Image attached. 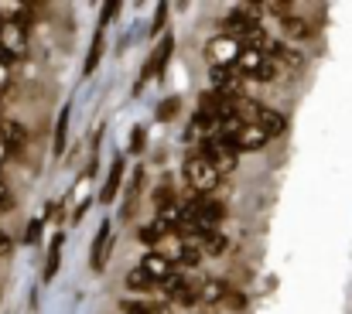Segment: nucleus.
Listing matches in <instances>:
<instances>
[{
    "label": "nucleus",
    "mask_w": 352,
    "mask_h": 314,
    "mask_svg": "<svg viewBox=\"0 0 352 314\" xmlns=\"http://www.w3.org/2000/svg\"><path fill=\"white\" fill-rule=\"evenodd\" d=\"M199 243H202V249H206V253H212V256L226 253V236H223L219 229H209V232H202V236H199Z\"/></svg>",
    "instance_id": "obj_14"
},
{
    "label": "nucleus",
    "mask_w": 352,
    "mask_h": 314,
    "mask_svg": "<svg viewBox=\"0 0 352 314\" xmlns=\"http://www.w3.org/2000/svg\"><path fill=\"white\" fill-rule=\"evenodd\" d=\"M140 267H144V273H147L154 284H164V280H171V277H175V263H171V260H164L161 253H147V256L140 260Z\"/></svg>",
    "instance_id": "obj_8"
},
{
    "label": "nucleus",
    "mask_w": 352,
    "mask_h": 314,
    "mask_svg": "<svg viewBox=\"0 0 352 314\" xmlns=\"http://www.w3.org/2000/svg\"><path fill=\"white\" fill-rule=\"evenodd\" d=\"M161 232H168V225L161 222V218H154L151 225H140V232H137V239L147 246V249H154L157 246V239H161Z\"/></svg>",
    "instance_id": "obj_13"
},
{
    "label": "nucleus",
    "mask_w": 352,
    "mask_h": 314,
    "mask_svg": "<svg viewBox=\"0 0 352 314\" xmlns=\"http://www.w3.org/2000/svg\"><path fill=\"white\" fill-rule=\"evenodd\" d=\"M154 280L144 273V267H137V270H130V277H126V287L130 291H144V287H151Z\"/></svg>",
    "instance_id": "obj_21"
},
{
    "label": "nucleus",
    "mask_w": 352,
    "mask_h": 314,
    "mask_svg": "<svg viewBox=\"0 0 352 314\" xmlns=\"http://www.w3.org/2000/svg\"><path fill=\"white\" fill-rule=\"evenodd\" d=\"M267 140H270V137H267L256 123H243V126L236 130V137L230 140V144H233L236 150H260Z\"/></svg>",
    "instance_id": "obj_7"
},
{
    "label": "nucleus",
    "mask_w": 352,
    "mask_h": 314,
    "mask_svg": "<svg viewBox=\"0 0 352 314\" xmlns=\"http://www.w3.org/2000/svg\"><path fill=\"white\" fill-rule=\"evenodd\" d=\"M209 55L216 58V65H236L239 55H243V45L236 38H230V34H219V38L209 41Z\"/></svg>",
    "instance_id": "obj_6"
},
{
    "label": "nucleus",
    "mask_w": 352,
    "mask_h": 314,
    "mask_svg": "<svg viewBox=\"0 0 352 314\" xmlns=\"http://www.w3.org/2000/svg\"><path fill=\"white\" fill-rule=\"evenodd\" d=\"M185 181L192 185V192H195V195H209V192L219 185V171H216L202 154H195V157H188V161H185Z\"/></svg>",
    "instance_id": "obj_2"
},
{
    "label": "nucleus",
    "mask_w": 352,
    "mask_h": 314,
    "mask_svg": "<svg viewBox=\"0 0 352 314\" xmlns=\"http://www.w3.org/2000/svg\"><path fill=\"white\" fill-rule=\"evenodd\" d=\"M113 14H120V0H107L103 3V17H100V27H107L113 21Z\"/></svg>",
    "instance_id": "obj_23"
},
{
    "label": "nucleus",
    "mask_w": 352,
    "mask_h": 314,
    "mask_svg": "<svg viewBox=\"0 0 352 314\" xmlns=\"http://www.w3.org/2000/svg\"><path fill=\"white\" fill-rule=\"evenodd\" d=\"M154 205H157V212L178 209V205H175V188H171V185H161V188L154 192Z\"/></svg>",
    "instance_id": "obj_20"
},
{
    "label": "nucleus",
    "mask_w": 352,
    "mask_h": 314,
    "mask_svg": "<svg viewBox=\"0 0 352 314\" xmlns=\"http://www.w3.org/2000/svg\"><path fill=\"white\" fill-rule=\"evenodd\" d=\"M260 27V17H256V7H236L226 14V34L236 38L243 45V38H250L253 31Z\"/></svg>",
    "instance_id": "obj_4"
},
{
    "label": "nucleus",
    "mask_w": 352,
    "mask_h": 314,
    "mask_svg": "<svg viewBox=\"0 0 352 314\" xmlns=\"http://www.w3.org/2000/svg\"><path fill=\"white\" fill-rule=\"evenodd\" d=\"M62 243H65V236L58 232V236L52 239V246H48V260H45V280H52V277L58 273V256H62Z\"/></svg>",
    "instance_id": "obj_15"
},
{
    "label": "nucleus",
    "mask_w": 352,
    "mask_h": 314,
    "mask_svg": "<svg viewBox=\"0 0 352 314\" xmlns=\"http://www.w3.org/2000/svg\"><path fill=\"white\" fill-rule=\"evenodd\" d=\"M10 58H14V55H10V52H7V48H3V45H0V65H7V62H10Z\"/></svg>",
    "instance_id": "obj_27"
},
{
    "label": "nucleus",
    "mask_w": 352,
    "mask_h": 314,
    "mask_svg": "<svg viewBox=\"0 0 352 314\" xmlns=\"http://www.w3.org/2000/svg\"><path fill=\"white\" fill-rule=\"evenodd\" d=\"M256 126L267 133V137H280L287 130V116L270 109V106H256Z\"/></svg>",
    "instance_id": "obj_9"
},
{
    "label": "nucleus",
    "mask_w": 352,
    "mask_h": 314,
    "mask_svg": "<svg viewBox=\"0 0 352 314\" xmlns=\"http://www.w3.org/2000/svg\"><path fill=\"white\" fill-rule=\"evenodd\" d=\"M144 144H147V130L144 126H133V133H130V154H140Z\"/></svg>",
    "instance_id": "obj_22"
},
{
    "label": "nucleus",
    "mask_w": 352,
    "mask_h": 314,
    "mask_svg": "<svg viewBox=\"0 0 352 314\" xmlns=\"http://www.w3.org/2000/svg\"><path fill=\"white\" fill-rule=\"evenodd\" d=\"M3 202H7V185L0 181V205H3Z\"/></svg>",
    "instance_id": "obj_30"
},
{
    "label": "nucleus",
    "mask_w": 352,
    "mask_h": 314,
    "mask_svg": "<svg viewBox=\"0 0 352 314\" xmlns=\"http://www.w3.org/2000/svg\"><path fill=\"white\" fill-rule=\"evenodd\" d=\"M199 260H202V246L199 243H185L182 253H178V263L182 267H199Z\"/></svg>",
    "instance_id": "obj_19"
},
{
    "label": "nucleus",
    "mask_w": 352,
    "mask_h": 314,
    "mask_svg": "<svg viewBox=\"0 0 352 314\" xmlns=\"http://www.w3.org/2000/svg\"><path fill=\"white\" fill-rule=\"evenodd\" d=\"M107 253H110V222H103L96 229V239H93V270L96 273L107 267Z\"/></svg>",
    "instance_id": "obj_10"
},
{
    "label": "nucleus",
    "mask_w": 352,
    "mask_h": 314,
    "mask_svg": "<svg viewBox=\"0 0 352 314\" xmlns=\"http://www.w3.org/2000/svg\"><path fill=\"white\" fill-rule=\"evenodd\" d=\"M41 225H45V218H34V222H28V236H24V239H28L31 246L41 239Z\"/></svg>",
    "instance_id": "obj_24"
},
{
    "label": "nucleus",
    "mask_w": 352,
    "mask_h": 314,
    "mask_svg": "<svg viewBox=\"0 0 352 314\" xmlns=\"http://www.w3.org/2000/svg\"><path fill=\"white\" fill-rule=\"evenodd\" d=\"M0 31H3V17H0Z\"/></svg>",
    "instance_id": "obj_32"
},
{
    "label": "nucleus",
    "mask_w": 352,
    "mask_h": 314,
    "mask_svg": "<svg viewBox=\"0 0 352 314\" xmlns=\"http://www.w3.org/2000/svg\"><path fill=\"white\" fill-rule=\"evenodd\" d=\"M65 137H69V109H62L55 120V157L65 154Z\"/></svg>",
    "instance_id": "obj_16"
},
{
    "label": "nucleus",
    "mask_w": 352,
    "mask_h": 314,
    "mask_svg": "<svg viewBox=\"0 0 352 314\" xmlns=\"http://www.w3.org/2000/svg\"><path fill=\"white\" fill-rule=\"evenodd\" d=\"M164 17H168V3H157V14H154V24H151V31H161Z\"/></svg>",
    "instance_id": "obj_26"
},
{
    "label": "nucleus",
    "mask_w": 352,
    "mask_h": 314,
    "mask_svg": "<svg viewBox=\"0 0 352 314\" xmlns=\"http://www.w3.org/2000/svg\"><path fill=\"white\" fill-rule=\"evenodd\" d=\"M120 185H123V161L117 157V161L110 164V178H107V185H103V192H100V202H103V205H110V202L117 199Z\"/></svg>",
    "instance_id": "obj_11"
},
{
    "label": "nucleus",
    "mask_w": 352,
    "mask_h": 314,
    "mask_svg": "<svg viewBox=\"0 0 352 314\" xmlns=\"http://www.w3.org/2000/svg\"><path fill=\"white\" fill-rule=\"evenodd\" d=\"M236 69H239L243 79H256V82H270L277 76V62L267 52H256V48H243Z\"/></svg>",
    "instance_id": "obj_1"
},
{
    "label": "nucleus",
    "mask_w": 352,
    "mask_h": 314,
    "mask_svg": "<svg viewBox=\"0 0 352 314\" xmlns=\"http://www.w3.org/2000/svg\"><path fill=\"white\" fill-rule=\"evenodd\" d=\"M171 52H175V34H164V38L157 41V48H154V55H151V62L144 65V72H140V82H137V89H140L144 82H151V79H157V76L164 72V65H168V58H171Z\"/></svg>",
    "instance_id": "obj_5"
},
{
    "label": "nucleus",
    "mask_w": 352,
    "mask_h": 314,
    "mask_svg": "<svg viewBox=\"0 0 352 314\" xmlns=\"http://www.w3.org/2000/svg\"><path fill=\"white\" fill-rule=\"evenodd\" d=\"M0 140L10 147V154H14V150H21V144H24V126H21V123H3Z\"/></svg>",
    "instance_id": "obj_17"
},
{
    "label": "nucleus",
    "mask_w": 352,
    "mask_h": 314,
    "mask_svg": "<svg viewBox=\"0 0 352 314\" xmlns=\"http://www.w3.org/2000/svg\"><path fill=\"white\" fill-rule=\"evenodd\" d=\"M100 58H103V27H100V31H96V38H93V52L86 55L82 72H86V76H93V72H96V65H100Z\"/></svg>",
    "instance_id": "obj_18"
},
{
    "label": "nucleus",
    "mask_w": 352,
    "mask_h": 314,
    "mask_svg": "<svg viewBox=\"0 0 352 314\" xmlns=\"http://www.w3.org/2000/svg\"><path fill=\"white\" fill-rule=\"evenodd\" d=\"M226 294H230V287L223 280H206L202 291H199V301L202 304H219V301H226Z\"/></svg>",
    "instance_id": "obj_12"
},
{
    "label": "nucleus",
    "mask_w": 352,
    "mask_h": 314,
    "mask_svg": "<svg viewBox=\"0 0 352 314\" xmlns=\"http://www.w3.org/2000/svg\"><path fill=\"white\" fill-rule=\"evenodd\" d=\"M0 249H10V239H7L3 232H0Z\"/></svg>",
    "instance_id": "obj_29"
},
{
    "label": "nucleus",
    "mask_w": 352,
    "mask_h": 314,
    "mask_svg": "<svg viewBox=\"0 0 352 314\" xmlns=\"http://www.w3.org/2000/svg\"><path fill=\"white\" fill-rule=\"evenodd\" d=\"M175 113H178V100L171 96V100H164V103H161V109H157V120H171Z\"/></svg>",
    "instance_id": "obj_25"
},
{
    "label": "nucleus",
    "mask_w": 352,
    "mask_h": 314,
    "mask_svg": "<svg viewBox=\"0 0 352 314\" xmlns=\"http://www.w3.org/2000/svg\"><path fill=\"white\" fill-rule=\"evenodd\" d=\"M3 82H7V72H3V65H0V86H3Z\"/></svg>",
    "instance_id": "obj_31"
},
{
    "label": "nucleus",
    "mask_w": 352,
    "mask_h": 314,
    "mask_svg": "<svg viewBox=\"0 0 352 314\" xmlns=\"http://www.w3.org/2000/svg\"><path fill=\"white\" fill-rule=\"evenodd\" d=\"M7 157H10V147H7V144H3V140H0V164H3V161H7Z\"/></svg>",
    "instance_id": "obj_28"
},
{
    "label": "nucleus",
    "mask_w": 352,
    "mask_h": 314,
    "mask_svg": "<svg viewBox=\"0 0 352 314\" xmlns=\"http://www.w3.org/2000/svg\"><path fill=\"white\" fill-rule=\"evenodd\" d=\"M202 157L223 175V171H233L236 161H239V150H236L230 140H223V137H216V140H209L206 147H202Z\"/></svg>",
    "instance_id": "obj_3"
}]
</instances>
